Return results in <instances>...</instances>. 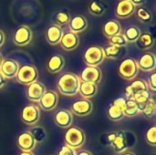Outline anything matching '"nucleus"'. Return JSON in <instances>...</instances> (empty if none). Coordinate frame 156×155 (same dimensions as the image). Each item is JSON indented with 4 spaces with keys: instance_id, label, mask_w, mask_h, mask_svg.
Here are the masks:
<instances>
[{
    "instance_id": "1",
    "label": "nucleus",
    "mask_w": 156,
    "mask_h": 155,
    "mask_svg": "<svg viewBox=\"0 0 156 155\" xmlns=\"http://www.w3.org/2000/svg\"><path fill=\"white\" fill-rule=\"evenodd\" d=\"M80 81L81 80L76 74L66 73L58 79L57 87L63 96L73 97L79 92Z\"/></svg>"
},
{
    "instance_id": "2",
    "label": "nucleus",
    "mask_w": 156,
    "mask_h": 155,
    "mask_svg": "<svg viewBox=\"0 0 156 155\" xmlns=\"http://www.w3.org/2000/svg\"><path fill=\"white\" fill-rule=\"evenodd\" d=\"M64 140H65L66 145L76 150L83 146V144L85 143V141H86L85 132H83L82 129L79 127L70 126L68 128L64 135Z\"/></svg>"
},
{
    "instance_id": "3",
    "label": "nucleus",
    "mask_w": 156,
    "mask_h": 155,
    "mask_svg": "<svg viewBox=\"0 0 156 155\" xmlns=\"http://www.w3.org/2000/svg\"><path fill=\"white\" fill-rule=\"evenodd\" d=\"M105 59L103 48L100 46H90L83 55L84 62L90 67H98Z\"/></svg>"
},
{
    "instance_id": "4",
    "label": "nucleus",
    "mask_w": 156,
    "mask_h": 155,
    "mask_svg": "<svg viewBox=\"0 0 156 155\" xmlns=\"http://www.w3.org/2000/svg\"><path fill=\"white\" fill-rule=\"evenodd\" d=\"M16 78L17 82L23 85H29L37 80L38 72L35 66L26 64V65L19 67V69Z\"/></svg>"
},
{
    "instance_id": "5",
    "label": "nucleus",
    "mask_w": 156,
    "mask_h": 155,
    "mask_svg": "<svg viewBox=\"0 0 156 155\" xmlns=\"http://www.w3.org/2000/svg\"><path fill=\"white\" fill-rule=\"evenodd\" d=\"M20 119L26 125H35L40 119V111L35 104H27L24 106L20 112Z\"/></svg>"
},
{
    "instance_id": "6",
    "label": "nucleus",
    "mask_w": 156,
    "mask_h": 155,
    "mask_svg": "<svg viewBox=\"0 0 156 155\" xmlns=\"http://www.w3.org/2000/svg\"><path fill=\"white\" fill-rule=\"evenodd\" d=\"M139 72L137 62L133 58H126L122 61L119 66L120 76L127 80L133 79Z\"/></svg>"
},
{
    "instance_id": "7",
    "label": "nucleus",
    "mask_w": 156,
    "mask_h": 155,
    "mask_svg": "<svg viewBox=\"0 0 156 155\" xmlns=\"http://www.w3.org/2000/svg\"><path fill=\"white\" fill-rule=\"evenodd\" d=\"M92 102L88 99H80L76 101H74L71 104L70 111L71 113L80 116V117H85L89 115L92 111Z\"/></svg>"
},
{
    "instance_id": "8",
    "label": "nucleus",
    "mask_w": 156,
    "mask_h": 155,
    "mask_svg": "<svg viewBox=\"0 0 156 155\" xmlns=\"http://www.w3.org/2000/svg\"><path fill=\"white\" fill-rule=\"evenodd\" d=\"M33 37L32 30L27 26H20L13 36V41L17 46H27Z\"/></svg>"
},
{
    "instance_id": "9",
    "label": "nucleus",
    "mask_w": 156,
    "mask_h": 155,
    "mask_svg": "<svg viewBox=\"0 0 156 155\" xmlns=\"http://www.w3.org/2000/svg\"><path fill=\"white\" fill-rule=\"evenodd\" d=\"M47 91V89L43 83L40 81H35L29 85H27L26 95L29 100L32 102H38L41 99V97L44 95V93Z\"/></svg>"
},
{
    "instance_id": "10",
    "label": "nucleus",
    "mask_w": 156,
    "mask_h": 155,
    "mask_svg": "<svg viewBox=\"0 0 156 155\" xmlns=\"http://www.w3.org/2000/svg\"><path fill=\"white\" fill-rule=\"evenodd\" d=\"M58 101V96L57 92L53 90H47L44 93V95L41 97L38 103H39V107L43 111H50L57 107Z\"/></svg>"
},
{
    "instance_id": "11",
    "label": "nucleus",
    "mask_w": 156,
    "mask_h": 155,
    "mask_svg": "<svg viewBox=\"0 0 156 155\" xmlns=\"http://www.w3.org/2000/svg\"><path fill=\"white\" fill-rule=\"evenodd\" d=\"M19 67V64L15 59H4L0 66V73L5 77V79H13L16 77Z\"/></svg>"
},
{
    "instance_id": "12",
    "label": "nucleus",
    "mask_w": 156,
    "mask_h": 155,
    "mask_svg": "<svg viewBox=\"0 0 156 155\" xmlns=\"http://www.w3.org/2000/svg\"><path fill=\"white\" fill-rule=\"evenodd\" d=\"M101 77H102L101 70L98 67L88 66L81 71L80 79H81V81L98 84L101 81Z\"/></svg>"
},
{
    "instance_id": "13",
    "label": "nucleus",
    "mask_w": 156,
    "mask_h": 155,
    "mask_svg": "<svg viewBox=\"0 0 156 155\" xmlns=\"http://www.w3.org/2000/svg\"><path fill=\"white\" fill-rule=\"evenodd\" d=\"M54 122L60 128H69L73 122V114L69 110H59L54 115Z\"/></svg>"
},
{
    "instance_id": "14",
    "label": "nucleus",
    "mask_w": 156,
    "mask_h": 155,
    "mask_svg": "<svg viewBox=\"0 0 156 155\" xmlns=\"http://www.w3.org/2000/svg\"><path fill=\"white\" fill-rule=\"evenodd\" d=\"M79 43H80V38L78 34H75L71 31L63 33L59 42L61 48L67 51L74 50L79 46Z\"/></svg>"
},
{
    "instance_id": "15",
    "label": "nucleus",
    "mask_w": 156,
    "mask_h": 155,
    "mask_svg": "<svg viewBox=\"0 0 156 155\" xmlns=\"http://www.w3.org/2000/svg\"><path fill=\"white\" fill-rule=\"evenodd\" d=\"M135 11V5L131 0H121L115 7V14L119 18H127Z\"/></svg>"
},
{
    "instance_id": "16",
    "label": "nucleus",
    "mask_w": 156,
    "mask_h": 155,
    "mask_svg": "<svg viewBox=\"0 0 156 155\" xmlns=\"http://www.w3.org/2000/svg\"><path fill=\"white\" fill-rule=\"evenodd\" d=\"M16 143H17V146L19 147L20 150H22V152H32L37 144L34 138L32 137V135L28 131L19 134Z\"/></svg>"
},
{
    "instance_id": "17",
    "label": "nucleus",
    "mask_w": 156,
    "mask_h": 155,
    "mask_svg": "<svg viewBox=\"0 0 156 155\" xmlns=\"http://www.w3.org/2000/svg\"><path fill=\"white\" fill-rule=\"evenodd\" d=\"M136 62L138 68L144 71H153L156 68V57L152 52H146L143 54Z\"/></svg>"
},
{
    "instance_id": "18",
    "label": "nucleus",
    "mask_w": 156,
    "mask_h": 155,
    "mask_svg": "<svg viewBox=\"0 0 156 155\" xmlns=\"http://www.w3.org/2000/svg\"><path fill=\"white\" fill-rule=\"evenodd\" d=\"M113 151L117 153H122L126 152L128 149V142H127V135L124 131L116 132V136L112 143H111Z\"/></svg>"
},
{
    "instance_id": "19",
    "label": "nucleus",
    "mask_w": 156,
    "mask_h": 155,
    "mask_svg": "<svg viewBox=\"0 0 156 155\" xmlns=\"http://www.w3.org/2000/svg\"><path fill=\"white\" fill-rule=\"evenodd\" d=\"M144 90H148V84L146 81L144 79H135L125 88V95L128 100L132 99L135 94Z\"/></svg>"
},
{
    "instance_id": "20",
    "label": "nucleus",
    "mask_w": 156,
    "mask_h": 155,
    "mask_svg": "<svg viewBox=\"0 0 156 155\" xmlns=\"http://www.w3.org/2000/svg\"><path fill=\"white\" fill-rule=\"evenodd\" d=\"M62 35H63V30H62L61 26L54 24V25H51L50 26H48V28L47 29L46 38H47V41L48 42V44L55 46V45L59 44Z\"/></svg>"
},
{
    "instance_id": "21",
    "label": "nucleus",
    "mask_w": 156,
    "mask_h": 155,
    "mask_svg": "<svg viewBox=\"0 0 156 155\" xmlns=\"http://www.w3.org/2000/svg\"><path fill=\"white\" fill-rule=\"evenodd\" d=\"M69 26L71 32L78 34L82 31H84L87 26H88V21L84 16L81 15H77L70 18L69 22Z\"/></svg>"
},
{
    "instance_id": "22",
    "label": "nucleus",
    "mask_w": 156,
    "mask_h": 155,
    "mask_svg": "<svg viewBox=\"0 0 156 155\" xmlns=\"http://www.w3.org/2000/svg\"><path fill=\"white\" fill-rule=\"evenodd\" d=\"M64 65H65V60L61 55L58 54L53 55L48 58L47 62V69L48 70V72L52 74H56L62 70Z\"/></svg>"
},
{
    "instance_id": "23",
    "label": "nucleus",
    "mask_w": 156,
    "mask_h": 155,
    "mask_svg": "<svg viewBox=\"0 0 156 155\" xmlns=\"http://www.w3.org/2000/svg\"><path fill=\"white\" fill-rule=\"evenodd\" d=\"M79 92L83 97V99L89 100L90 98L96 96V94L98 93V86L97 84H94V83L80 81Z\"/></svg>"
},
{
    "instance_id": "24",
    "label": "nucleus",
    "mask_w": 156,
    "mask_h": 155,
    "mask_svg": "<svg viewBox=\"0 0 156 155\" xmlns=\"http://www.w3.org/2000/svg\"><path fill=\"white\" fill-rule=\"evenodd\" d=\"M121 30H122V27H121L120 23L114 19H111L109 21H107L102 27L103 34L105 35V37H107L109 38L115 35L120 34Z\"/></svg>"
},
{
    "instance_id": "25",
    "label": "nucleus",
    "mask_w": 156,
    "mask_h": 155,
    "mask_svg": "<svg viewBox=\"0 0 156 155\" xmlns=\"http://www.w3.org/2000/svg\"><path fill=\"white\" fill-rule=\"evenodd\" d=\"M135 43L140 49H148L152 48L153 45L154 44V38L150 33L144 32V33H141L140 37L135 41Z\"/></svg>"
},
{
    "instance_id": "26",
    "label": "nucleus",
    "mask_w": 156,
    "mask_h": 155,
    "mask_svg": "<svg viewBox=\"0 0 156 155\" xmlns=\"http://www.w3.org/2000/svg\"><path fill=\"white\" fill-rule=\"evenodd\" d=\"M150 93L148 90H144L142 92H139L137 94H135L132 100H133L139 109V111H142L143 109L144 108V106L146 105V103L148 102V100H150Z\"/></svg>"
},
{
    "instance_id": "27",
    "label": "nucleus",
    "mask_w": 156,
    "mask_h": 155,
    "mask_svg": "<svg viewBox=\"0 0 156 155\" xmlns=\"http://www.w3.org/2000/svg\"><path fill=\"white\" fill-rule=\"evenodd\" d=\"M28 132H30L36 143H41L47 139V132L45 129L41 126H33Z\"/></svg>"
},
{
    "instance_id": "28",
    "label": "nucleus",
    "mask_w": 156,
    "mask_h": 155,
    "mask_svg": "<svg viewBox=\"0 0 156 155\" xmlns=\"http://www.w3.org/2000/svg\"><path fill=\"white\" fill-rule=\"evenodd\" d=\"M103 51H104L105 58H108V59H118L120 57H122V48L110 45L107 48H103Z\"/></svg>"
},
{
    "instance_id": "29",
    "label": "nucleus",
    "mask_w": 156,
    "mask_h": 155,
    "mask_svg": "<svg viewBox=\"0 0 156 155\" xmlns=\"http://www.w3.org/2000/svg\"><path fill=\"white\" fill-rule=\"evenodd\" d=\"M90 13L94 16H101L106 11V6L104 3L101 0H93L89 5Z\"/></svg>"
},
{
    "instance_id": "30",
    "label": "nucleus",
    "mask_w": 156,
    "mask_h": 155,
    "mask_svg": "<svg viewBox=\"0 0 156 155\" xmlns=\"http://www.w3.org/2000/svg\"><path fill=\"white\" fill-rule=\"evenodd\" d=\"M139 112L140 111H139V109H138L135 101L132 99L126 100V105H125V108L123 110L124 116H127L129 118H133V117L136 116Z\"/></svg>"
},
{
    "instance_id": "31",
    "label": "nucleus",
    "mask_w": 156,
    "mask_h": 155,
    "mask_svg": "<svg viewBox=\"0 0 156 155\" xmlns=\"http://www.w3.org/2000/svg\"><path fill=\"white\" fill-rule=\"evenodd\" d=\"M107 115H108V118L112 122H119L124 118L123 111L121 109L114 106L113 104H112L109 107V109L107 111Z\"/></svg>"
},
{
    "instance_id": "32",
    "label": "nucleus",
    "mask_w": 156,
    "mask_h": 155,
    "mask_svg": "<svg viewBox=\"0 0 156 155\" xmlns=\"http://www.w3.org/2000/svg\"><path fill=\"white\" fill-rule=\"evenodd\" d=\"M141 30L138 26H129L126 30H125V33H124V37L127 40V42H135L138 37H140L141 35Z\"/></svg>"
},
{
    "instance_id": "33",
    "label": "nucleus",
    "mask_w": 156,
    "mask_h": 155,
    "mask_svg": "<svg viewBox=\"0 0 156 155\" xmlns=\"http://www.w3.org/2000/svg\"><path fill=\"white\" fill-rule=\"evenodd\" d=\"M144 118L146 119H152L156 113V103L154 99H150L143 111H141Z\"/></svg>"
},
{
    "instance_id": "34",
    "label": "nucleus",
    "mask_w": 156,
    "mask_h": 155,
    "mask_svg": "<svg viewBox=\"0 0 156 155\" xmlns=\"http://www.w3.org/2000/svg\"><path fill=\"white\" fill-rule=\"evenodd\" d=\"M136 16L137 17L144 23H149L153 19L152 13L144 6H140L136 10Z\"/></svg>"
},
{
    "instance_id": "35",
    "label": "nucleus",
    "mask_w": 156,
    "mask_h": 155,
    "mask_svg": "<svg viewBox=\"0 0 156 155\" xmlns=\"http://www.w3.org/2000/svg\"><path fill=\"white\" fill-rule=\"evenodd\" d=\"M109 39H110V44L112 46H115V47H118V48H123L128 44L124 35H122L121 33L110 37Z\"/></svg>"
},
{
    "instance_id": "36",
    "label": "nucleus",
    "mask_w": 156,
    "mask_h": 155,
    "mask_svg": "<svg viewBox=\"0 0 156 155\" xmlns=\"http://www.w3.org/2000/svg\"><path fill=\"white\" fill-rule=\"evenodd\" d=\"M55 21L57 22L56 25L58 26H64L66 24H68L70 20V16L67 13V12H63V11H60V12H58L56 15H55Z\"/></svg>"
},
{
    "instance_id": "37",
    "label": "nucleus",
    "mask_w": 156,
    "mask_h": 155,
    "mask_svg": "<svg viewBox=\"0 0 156 155\" xmlns=\"http://www.w3.org/2000/svg\"><path fill=\"white\" fill-rule=\"evenodd\" d=\"M145 140L151 146H156V126L150 127L145 133Z\"/></svg>"
},
{
    "instance_id": "38",
    "label": "nucleus",
    "mask_w": 156,
    "mask_h": 155,
    "mask_svg": "<svg viewBox=\"0 0 156 155\" xmlns=\"http://www.w3.org/2000/svg\"><path fill=\"white\" fill-rule=\"evenodd\" d=\"M56 155H77V152L75 149L65 144L59 149V151L57 153Z\"/></svg>"
},
{
    "instance_id": "39",
    "label": "nucleus",
    "mask_w": 156,
    "mask_h": 155,
    "mask_svg": "<svg viewBox=\"0 0 156 155\" xmlns=\"http://www.w3.org/2000/svg\"><path fill=\"white\" fill-rule=\"evenodd\" d=\"M112 104H113L114 106H116L117 108L121 109V110L123 111V110H124V108H125V105H126V99H124V98H118V99H116V100L113 101Z\"/></svg>"
},
{
    "instance_id": "40",
    "label": "nucleus",
    "mask_w": 156,
    "mask_h": 155,
    "mask_svg": "<svg viewBox=\"0 0 156 155\" xmlns=\"http://www.w3.org/2000/svg\"><path fill=\"white\" fill-rule=\"evenodd\" d=\"M149 88L153 91L156 90V73H153L149 77Z\"/></svg>"
},
{
    "instance_id": "41",
    "label": "nucleus",
    "mask_w": 156,
    "mask_h": 155,
    "mask_svg": "<svg viewBox=\"0 0 156 155\" xmlns=\"http://www.w3.org/2000/svg\"><path fill=\"white\" fill-rule=\"evenodd\" d=\"M115 136H116V132H111V133H109V134H108V136H107V140H108V142H109V143H110V144L112 143V141L114 140Z\"/></svg>"
},
{
    "instance_id": "42",
    "label": "nucleus",
    "mask_w": 156,
    "mask_h": 155,
    "mask_svg": "<svg viewBox=\"0 0 156 155\" xmlns=\"http://www.w3.org/2000/svg\"><path fill=\"white\" fill-rule=\"evenodd\" d=\"M131 2L134 5H144L146 2V0H131Z\"/></svg>"
},
{
    "instance_id": "43",
    "label": "nucleus",
    "mask_w": 156,
    "mask_h": 155,
    "mask_svg": "<svg viewBox=\"0 0 156 155\" xmlns=\"http://www.w3.org/2000/svg\"><path fill=\"white\" fill-rule=\"evenodd\" d=\"M5 83H6V81H5V77L0 73V89H2L5 85Z\"/></svg>"
},
{
    "instance_id": "44",
    "label": "nucleus",
    "mask_w": 156,
    "mask_h": 155,
    "mask_svg": "<svg viewBox=\"0 0 156 155\" xmlns=\"http://www.w3.org/2000/svg\"><path fill=\"white\" fill-rule=\"evenodd\" d=\"M5 43V34L2 30H0V48L4 45Z\"/></svg>"
},
{
    "instance_id": "45",
    "label": "nucleus",
    "mask_w": 156,
    "mask_h": 155,
    "mask_svg": "<svg viewBox=\"0 0 156 155\" xmlns=\"http://www.w3.org/2000/svg\"><path fill=\"white\" fill-rule=\"evenodd\" d=\"M77 155H92V153L89 151H86V150H83V151H80L79 153H77Z\"/></svg>"
},
{
    "instance_id": "46",
    "label": "nucleus",
    "mask_w": 156,
    "mask_h": 155,
    "mask_svg": "<svg viewBox=\"0 0 156 155\" xmlns=\"http://www.w3.org/2000/svg\"><path fill=\"white\" fill-rule=\"evenodd\" d=\"M19 155H34L32 152H22Z\"/></svg>"
},
{
    "instance_id": "47",
    "label": "nucleus",
    "mask_w": 156,
    "mask_h": 155,
    "mask_svg": "<svg viewBox=\"0 0 156 155\" xmlns=\"http://www.w3.org/2000/svg\"><path fill=\"white\" fill-rule=\"evenodd\" d=\"M120 155H135L133 153H131V152H124L122 153H120Z\"/></svg>"
},
{
    "instance_id": "48",
    "label": "nucleus",
    "mask_w": 156,
    "mask_h": 155,
    "mask_svg": "<svg viewBox=\"0 0 156 155\" xmlns=\"http://www.w3.org/2000/svg\"><path fill=\"white\" fill-rule=\"evenodd\" d=\"M3 60H4L3 56H2V54L0 53V66H1V64H2V62H3Z\"/></svg>"
},
{
    "instance_id": "49",
    "label": "nucleus",
    "mask_w": 156,
    "mask_h": 155,
    "mask_svg": "<svg viewBox=\"0 0 156 155\" xmlns=\"http://www.w3.org/2000/svg\"><path fill=\"white\" fill-rule=\"evenodd\" d=\"M153 155H156V154H154H154H153Z\"/></svg>"
}]
</instances>
